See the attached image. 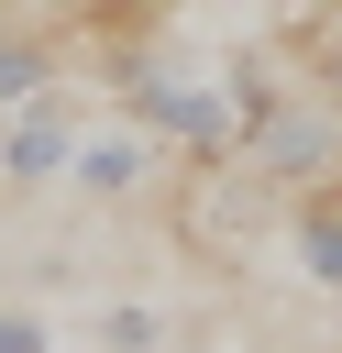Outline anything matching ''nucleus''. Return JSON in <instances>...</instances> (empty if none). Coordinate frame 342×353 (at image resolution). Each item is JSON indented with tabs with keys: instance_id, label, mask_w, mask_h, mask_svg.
<instances>
[{
	"instance_id": "nucleus-1",
	"label": "nucleus",
	"mask_w": 342,
	"mask_h": 353,
	"mask_svg": "<svg viewBox=\"0 0 342 353\" xmlns=\"http://www.w3.org/2000/svg\"><path fill=\"white\" fill-rule=\"evenodd\" d=\"M121 121H132V132H165V143H188V154H232V143H243L232 88H188V77H165V66H143V55H121Z\"/></svg>"
},
{
	"instance_id": "nucleus-4",
	"label": "nucleus",
	"mask_w": 342,
	"mask_h": 353,
	"mask_svg": "<svg viewBox=\"0 0 342 353\" xmlns=\"http://www.w3.org/2000/svg\"><path fill=\"white\" fill-rule=\"evenodd\" d=\"M287 232H298V265H309L320 287H342V188H309Z\"/></svg>"
},
{
	"instance_id": "nucleus-5",
	"label": "nucleus",
	"mask_w": 342,
	"mask_h": 353,
	"mask_svg": "<svg viewBox=\"0 0 342 353\" xmlns=\"http://www.w3.org/2000/svg\"><path fill=\"white\" fill-rule=\"evenodd\" d=\"M77 188H88V199H132V188H143V132H99V143H77Z\"/></svg>"
},
{
	"instance_id": "nucleus-2",
	"label": "nucleus",
	"mask_w": 342,
	"mask_h": 353,
	"mask_svg": "<svg viewBox=\"0 0 342 353\" xmlns=\"http://www.w3.org/2000/svg\"><path fill=\"white\" fill-rule=\"evenodd\" d=\"M243 154H254L265 176H298V188H320V176L342 165V110L276 99V110H254V121H243Z\"/></svg>"
},
{
	"instance_id": "nucleus-9",
	"label": "nucleus",
	"mask_w": 342,
	"mask_h": 353,
	"mask_svg": "<svg viewBox=\"0 0 342 353\" xmlns=\"http://www.w3.org/2000/svg\"><path fill=\"white\" fill-rule=\"evenodd\" d=\"M331 110H342V55H331Z\"/></svg>"
},
{
	"instance_id": "nucleus-8",
	"label": "nucleus",
	"mask_w": 342,
	"mask_h": 353,
	"mask_svg": "<svg viewBox=\"0 0 342 353\" xmlns=\"http://www.w3.org/2000/svg\"><path fill=\"white\" fill-rule=\"evenodd\" d=\"M0 353H44V320L33 309H0Z\"/></svg>"
},
{
	"instance_id": "nucleus-3",
	"label": "nucleus",
	"mask_w": 342,
	"mask_h": 353,
	"mask_svg": "<svg viewBox=\"0 0 342 353\" xmlns=\"http://www.w3.org/2000/svg\"><path fill=\"white\" fill-rule=\"evenodd\" d=\"M0 165H11V188H44L55 165H77V110H66V88L22 99V121L0 132Z\"/></svg>"
},
{
	"instance_id": "nucleus-7",
	"label": "nucleus",
	"mask_w": 342,
	"mask_h": 353,
	"mask_svg": "<svg viewBox=\"0 0 342 353\" xmlns=\"http://www.w3.org/2000/svg\"><path fill=\"white\" fill-rule=\"evenodd\" d=\"M110 353H154V309H110Z\"/></svg>"
},
{
	"instance_id": "nucleus-6",
	"label": "nucleus",
	"mask_w": 342,
	"mask_h": 353,
	"mask_svg": "<svg viewBox=\"0 0 342 353\" xmlns=\"http://www.w3.org/2000/svg\"><path fill=\"white\" fill-rule=\"evenodd\" d=\"M44 88H55V44L44 33H0V110H22Z\"/></svg>"
}]
</instances>
